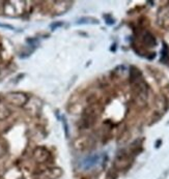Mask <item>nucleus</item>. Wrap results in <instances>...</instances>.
I'll use <instances>...</instances> for the list:
<instances>
[{
    "mask_svg": "<svg viewBox=\"0 0 169 179\" xmlns=\"http://www.w3.org/2000/svg\"><path fill=\"white\" fill-rule=\"evenodd\" d=\"M101 113L100 106L96 104H92L85 109L84 113L82 115V125L84 128H88L96 122V118Z\"/></svg>",
    "mask_w": 169,
    "mask_h": 179,
    "instance_id": "1",
    "label": "nucleus"
},
{
    "mask_svg": "<svg viewBox=\"0 0 169 179\" xmlns=\"http://www.w3.org/2000/svg\"><path fill=\"white\" fill-rule=\"evenodd\" d=\"M132 85L134 87L135 101H136L137 105H145L146 101H147V85H146V83L141 78L136 82L132 83Z\"/></svg>",
    "mask_w": 169,
    "mask_h": 179,
    "instance_id": "2",
    "label": "nucleus"
},
{
    "mask_svg": "<svg viewBox=\"0 0 169 179\" xmlns=\"http://www.w3.org/2000/svg\"><path fill=\"white\" fill-rule=\"evenodd\" d=\"M6 101H10V104L16 106H23L25 105L28 101V97L25 95L24 93H21V92H13V93H8L7 95L5 96Z\"/></svg>",
    "mask_w": 169,
    "mask_h": 179,
    "instance_id": "3",
    "label": "nucleus"
},
{
    "mask_svg": "<svg viewBox=\"0 0 169 179\" xmlns=\"http://www.w3.org/2000/svg\"><path fill=\"white\" fill-rule=\"evenodd\" d=\"M130 165V155L125 149L119 150L115 156V166L117 169H125Z\"/></svg>",
    "mask_w": 169,
    "mask_h": 179,
    "instance_id": "4",
    "label": "nucleus"
},
{
    "mask_svg": "<svg viewBox=\"0 0 169 179\" xmlns=\"http://www.w3.org/2000/svg\"><path fill=\"white\" fill-rule=\"evenodd\" d=\"M33 155H34V158L39 163H44L48 160L50 154H49V151L47 149H45L44 147H39V148L35 149Z\"/></svg>",
    "mask_w": 169,
    "mask_h": 179,
    "instance_id": "5",
    "label": "nucleus"
},
{
    "mask_svg": "<svg viewBox=\"0 0 169 179\" xmlns=\"http://www.w3.org/2000/svg\"><path fill=\"white\" fill-rule=\"evenodd\" d=\"M142 40L143 44L145 46L150 47V48H153V47H156L157 45V40L155 38V36L150 32H144V34L142 36Z\"/></svg>",
    "mask_w": 169,
    "mask_h": 179,
    "instance_id": "6",
    "label": "nucleus"
},
{
    "mask_svg": "<svg viewBox=\"0 0 169 179\" xmlns=\"http://www.w3.org/2000/svg\"><path fill=\"white\" fill-rule=\"evenodd\" d=\"M10 115V109L6 107L5 105H3V104H0V120L7 118Z\"/></svg>",
    "mask_w": 169,
    "mask_h": 179,
    "instance_id": "7",
    "label": "nucleus"
}]
</instances>
